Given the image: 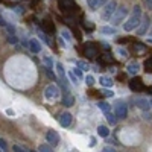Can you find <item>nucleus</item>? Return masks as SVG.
Masks as SVG:
<instances>
[{
    "label": "nucleus",
    "instance_id": "bb28decb",
    "mask_svg": "<svg viewBox=\"0 0 152 152\" xmlns=\"http://www.w3.org/2000/svg\"><path fill=\"white\" fill-rule=\"evenodd\" d=\"M76 66H78L81 70H90V67H88L87 62H82V61H78V62H76Z\"/></svg>",
    "mask_w": 152,
    "mask_h": 152
},
{
    "label": "nucleus",
    "instance_id": "8fccbe9b",
    "mask_svg": "<svg viewBox=\"0 0 152 152\" xmlns=\"http://www.w3.org/2000/svg\"><path fill=\"white\" fill-rule=\"evenodd\" d=\"M0 152H2V149H0Z\"/></svg>",
    "mask_w": 152,
    "mask_h": 152
},
{
    "label": "nucleus",
    "instance_id": "7ed1b4c3",
    "mask_svg": "<svg viewBox=\"0 0 152 152\" xmlns=\"http://www.w3.org/2000/svg\"><path fill=\"white\" fill-rule=\"evenodd\" d=\"M126 14H128V9H126L125 6H117L116 12H114V15L111 17V23L114 24V26H119V24L125 20Z\"/></svg>",
    "mask_w": 152,
    "mask_h": 152
},
{
    "label": "nucleus",
    "instance_id": "9d476101",
    "mask_svg": "<svg viewBox=\"0 0 152 152\" xmlns=\"http://www.w3.org/2000/svg\"><path fill=\"white\" fill-rule=\"evenodd\" d=\"M129 88H131L132 91H142L143 88H145L143 81H142L140 78H134V79H131V82H129Z\"/></svg>",
    "mask_w": 152,
    "mask_h": 152
},
{
    "label": "nucleus",
    "instance_id": "4be33fe9",
    "mask_svg": "<svg viewBox=\"0 0 152 152\" xmlns=\"http://www.w3.org/2000/svg\"><path fill=\"white\" fill-rule=\"evenodd\" d=\"M56 70H58V75H59L61 81H66V72H64V67H62L61 62H58V64H56Z\"/></svg>",
    "mask_w": 152,
    "mask_h": 152
},
{
    "label": "nucleus",
    "instance_id": "cd10ccee",
    "mask_svg": "<svg viewBox=\"0 0 152 152\" xmlns=\"http://www.w3.org/2000/svg\"><path fill=\"white\" fill-rule=\"evenodd\" d=\"M38 152H53V151L50 149L47 145H40V148H38Z\"/></svg>",
    "mask_w": 152,
    "mask_h": 152
},
{
    "label": "nucleus",
    "instance_id": "2eb2a0df",
    "mask_svg": "<svg viewBox=\"0 0 152 152\" xmlns=\"http://www.w3.org/2000/svg\"><path fill=\"white\" fill-rule=\"evenodd\" d=\"M135 105H137V108H140V110H143V111H148L151 104H149V100H148V99L138 97V99H135Z\"/></svg>",
    "mask_w": 152,
    "mask_h": 152
},
{
    "label": "nucleus",
    "instance_id": "e433bc0d",
    "mask_svg": "<svg viewBox=\"0 0 152 152\" xmlns=\"http://www.w3.org/2000/svg\"><path fill=\"white\" fill-rule=\"evenodd\" d=\"M102 152H116V149L111 148V146H107V148H104V149H102Z\"/></svg>",
    "mask_w": 152,
    "mask_h": 152
},
{
    "label": "nucleus",
    "instance_id": "393cba45",
    "mask_svg": "<svg viewBox=\"0 0 152 152\" xmlns=\"http://www.w3.org/2000/svg\"><path fill=\"white\" fill-rule=\"evenodd\" d=\"M145 72L146 73H152V58L145 61Z\"/></svg>",
    "mask_w": 152,
    "mask_h": 152
},
{
    "label": "nucleus",
    "instance_id": "72a5a7b5",
    "mask_svg": "<svg viewBox=\"0 0 152 152\" xmlns=\"http://www.w3.org/2000/svg\"><path fill=\"white\" fill-rule=\"evenodd\" d=\"M40 38H41V40H44V41H46V43H47V44H49L50 47H52V41H50L49 38L46 37V34H44V32H41V34H40Z\"/></svg>",
    "mask_w": 152,
    "mask_h": 152
},
{
    "label": "nucleus",
    "instance_id": "58836bf2",
    "mask_svg": "<svg viewBox=\"0 0 152 152\" xmlns=\"http://www.w3.org/2000/svg\"><path fill=\"white\" fill-rule=\"evenodd\" d=\"M114 93L113 91H110V90H104V96H107V97H111Z\"/></svg>",
    "mask_w": 152,
    "mask_h": 152
},
{
    "label": "nucleus",
    "instance_id": "b1692460",
    "mask_svg": "<svg viewBox=\"0 0 152 152\" xmlns=\"http://www.w3.org/2000/svg\"><path fill=\"white\" fill-rule=\"evenodd\" d=\"M100 32H102V34H107V35H113V34H116V29H114V28H110V26H104V28H100Z\"/></svg>",
    "mask_w": 152,
    "mask_h": 152
},
{
    "label": "nucleus",
    "instance_id": "c03bdc74",
    "mask_svg": "<svg viewBox=\"0 0 152 152\" xmlns=\"http://www.w3.org/2000/svg\"><path fill=\"white\" fill-rule=\"evenodd\" d=\"M94 145H96V140H94V138H91V143H90V146H91V148H93V146H94Z\"/></svg>",
    "mask_w": 152,
    "mask_h": 152
},
{
    "label": "nucleus",
    "instance_id": "4c0bfd02",
    "mask_svg": "<svg viewBox=\"0 0 152 152\" xmlns=\"http://www.w3.org/2000/svg\"><path fill=\"white\" fill-rule=\"evenodd\" d=\"M12 151H14V152H24L20 146H17V145H14V148H12Z\"/></svg>",
    "mask_w": 152,
    "mask_h": 152
},
{
    "label": "nucleus",
    "instance_id": "9b49d317",
    "mask_svg": "<svg viewBox=\"0 0 152 152\" xmlns=\"http://www.w3.org/2000/svg\"><path fill=\"white\" fill-rule=\"evenodd\" d=\"M149 21H151V20H149V15L143 17V20L140 21L142 24L137 28V34H138V35H145V34L148 32V28H149Z\"/></svg>",
    "mask_w": 152,
    "mask_h": 152
},
{
    "label": "nucleus",
    "instance_id": "a18cd8bd",
    "mask_svg": "<svg viewBox=\"0 0 152 152\" xmlns=\"http://www.w3.org/2000/svg\"><path fill=\"white\" fill-rule=\"evenodd\" d=\"M148 93H151V94H152V87H149V88H148Z\"/></svg>",
    "mask_w": 152,
    "mask_h": 152
},
{
    "label": "nucleus",
    "instance_id": "0eeeda50",
    "mask_svg": "<svg viewBox=\"0 0 152 152\" xmlns=\"http://www.w3.org/2000/svg\"><path fill=\"white\" fill-rule=\"evenodd\" d=\"M58 94H59V90L55 84H50L46 87V90H44L46 99H55V97H58Z\"/></svg>",
    "mask_w": 152,
    "mask_h": 152
},
{
    "label": "nucleus",
    "instance_id": "2f4dec72",
    "mask_svg": "<svg viewBox=\"0 0 152 152\" xmlns=\"http://www.w3.org/2000/svg\"><path fill=\"white\" fill-rule=\"evenodd\" d=\"M82 24H84V28H85V29H90V31L94 29V24L90 23V21H82Z\"/></svg>",
    "mask_w": 152,
    "mask_h": 152
},
{
    "label": "nucleus",
    "instance_id": "49530a36",
    "mask_svg": "<svg viewBox=\"0 0 152 152\" xmlns=\"http://www.w3.org/2000/svg\"><path fill=\"white\" fill-rule=\"evenodd\" d=\"M151 107H152V99H151Z\"/></svg>",
    "mask_w": 152,
    "mask_h": 152
},
{
    "label": "nucleus",
    "instance_id": "6ab92c4d",
    "mask_svg": "<svg viewBox=\"0 0 152 152\" xmlns=\"http://www.w3.org/2000/svg\"><path fill=\"white\" fill-rule=\"evenodd\" d=\"M132 50H134L135 53H143L145 50H146V46L142 44V43H135V44L132 46Z\"/></svg>",
    "mask_w": 152,
    "mask_h": 152
},
{
    "label": "nucleus",
    "instance_id": "a19ab883",
    "mask_svg": "<svg viewBox=\"0 0 152 152\" xmlns=\"http://www.w3.org/2000/svg\"><path fill=\"white\" fill-rule=\"evenodd\" d=\"M62 37H64L66 40H70V38H72V37L69 35V32H67V31H62Z\"/></svg>",
    "mask_w": 152,
    "mask_h": 152
},
{
    "label": "nucleus",
    "instance_id": "09e8293b",
    "mask_svg": "<svg viewBox=\"0 0 152 152\" xmlns=\"http://www.w3.org/2000/svg\"><path fill=\"white\" fill-rule=\"evenodd\" d=\"M0 2H3V0H0Z\"/></svg>",
    "mask_w": 152,
    "mask_h": 152
},
{
    "label": "nucleus",
    "instance_id": "a878e982",
    "mask_svg": "<svg viewBox=\"0 0 152 152\" xmlns=\"http://www.w3.org/2000/svg\"><path fill=\"white\" fill-rule=\"evenodd\" d=\"M44 64H46L47 69H52V66H53V59L50 58V56H46V58H44Z\"/></svg>",
    "mask_w": 152,
    "mask_h": 152
},
{
    "label": "nucleus",
    "instance_id": "6e6552de",
    "mask_svg": "<svg viewBox=\"0 0 152 152\" xmlns=\"http://www.w3.org/2000/svg\"><path fill=\"white\" fill-rule=\"evenodd\" d=\"M41 31L47 35H52L55 32V24L50 21V20H43L41 21Z\"/></svg>",
    "mask_w": 152,
    "mask_h": 152
},
{
    "label": "nucleus",
    "instance_id": "423d86ee",
    "mask_svg": "<svg viewBox=\"0 0 152 152\" xmlns=\"http://www.w3.org/2000/svg\"><path fill=\"white\" fill-rule=\"evenodd\" d=\"M97 53H99V50H97L96 44L87 43V44L84 46V55H85L87 58H94V56H97Z\"/></svg>",
    "mask_w": 152,
    "mask_h": 152
},
{
    "label": "nucleus",
    "instance_id": "f03ea898",
    "mask_svg": "<svg viewBox=\"0 0 152 152\" xmlns=\"http://www.w3.org/2000/svg\"><path fill=\"white\" fill-rule=\"evenodd\" d=\"M58 6L64 14H75V12H79V6L75 3V0H59Z\"/></svg>",
    "mask_w": 152,
    "mask_h": 152
},
{
    "label": "nucleus",
    "instance_id": "dca6fc26",
    "mask_svg": "<svg viewBox=\"0 0 152 152\" xmlns=\"http://www.w3.org/2000/svg\"><path fill=\"white\" fill-rule=\"evenodd\" d=\"M73 102H75V97L70 93H66L64 96H62V105L64 107H72Z\"/></svg>",
    "mask_w": 152,
    "mask_h": 152
},
{
    "label": "nucleus",
    "instance_id": "4468645a",
    "mask_svg": "<svg viewBox=\"0 0 152 152\" xmlns=\"http://www.w3.org/2000/svg\"><path fill=\"white\" fill-rule=\"evenodd\" d=\"M107 2H108V0H87V5L90 6L93 11H96V9H99L100 6L107 5Z\"/></svg>",
    "mask_w": 152,
    "mask_h": 152
},
{
    "label": "nucleus",
    "instance_id": "5701e85b",
    "mask_svg": "<svg viewBox=\"0 0 152 152\" xmlns=\"http://www.w3.org/2000/svg\"><path fill=\"white\" fill-rule=\"evenodd\" d=\"M107 120H108V123H110V125H113V126H114V125L117 123V117H116V114L108 113V114H107Z\"/></svg>",
    "mask_w": 152,
    "mask_h": 152
},
{
    "label": "nucleus",
    "instance_id": "7c9ffc66",
    "mask_svg": "<svg viewBox=\"0 0 152 152\" xmlns=\"http://www.w3.org/2000/svg\"><path fill=\"white\" fill-rule=\"evenodd\" d=\"M85 84H87L88 87H91V85L94 84V78H93V76H91V75H88V76H87V78H85Z\"/></svg>",
    "mask_w": 152,
    "mask_h": 152
},
{
    "label": "nucleus",
    "instance_id": "f8f14e48",
    "mask_svg": "<svg viewBox=\"0 0 152 152\" xmlns=\"http://www.w3.org/2000/svg\"><path fill=\"white\" fill-rule=\"evenodd\" d=\"M58 120H59V125L61 126L67 128V126H70V123H72V114L70 113H62Z\"/></svg>",
    "mask_w": 152,
    "mask_h": 152
},
{
    "label": "nucleus",
    "instance_id": "39448f33",
    "mask_svg": "<svg viewBox=\"0 0 152 152\" xmlns=\"http://www.w3.org/2000/svg\"><path fill=\"white\" fill-rule=\"evenodd\" d=\"M114 114H116L117 119H125L126 116H128V107H126V104L119 102L116 105V108H114Z\"/></svg>",
    "mask_w": 152,
    "mask_h": 152
},
{
    "label": "nucleus",
    "instance_id": "f704fd0d",
    "mask_svg": "<svg viewBox=\"0 0 152 152\" xmlns=\"http://www.w3.org/2000/svg\"><path fill=\"white\" fill-rule=\"evenodd\" d=\"M143 117H145V120H152V114L148 113V111H145L143 113Z\"/></svg>",
    "mask_w": 152,
    "mask_h": 152
},
{
    "label": "nucleus",
    "instance_id": "412c9836",
    "mask_svg": "<svg viewBox=\"0 0 152 152\" xmlns=\"http://www.w3.org/2000/svg\"><path fill=\"white\" fill-rule=\"evenodd\" d=\"M97 107H99L100 111H104L105 114H108V113L111 111V107H110V104H107V102H99Z\"/></svg>",
    "mask_w": 152,
    "mask_h": 152
},
{
    "label": "nucleus",
    "instance_id": "1a4fd4ad",
    "mask_svg": "<svg viewBox=\"0 0 152 152\" xmlns=\"http://www.w3.org/2000/svg\"><path fill=\"white\" fill-rule=\"evenodd\" d=\"M46 140H47V143H50V145L55 146V145L59 143V135H58L56 131L50 129V131H47V134H46Z\"/></svg>",
    "mask_w": 152,
    "mask_h": 152
},
{
    "label": "nucleus",
    "instance_id": "79ce46f5",
    "mask_svg": "<svg viewBox=\"0 0 152 152\" xmlns=\"http://www.w3.org/2000/svg\"><path fill=\"white\" fill-rule=\"evenodd\" d=\"M146 5H148L149 9H152V0H146Z\"/></svg>",
    "mask_w": 152,
    "mask_h": 152
},
{
    "label": "nucleus",
    "instance_id": "37998d69",
    "mask_svg": "<svg viewBox=\"0 0 152 152\" xmlns=\"http://www.w3.org/2000/svg\"><path fill=\"white\" fill-rule=\"evenodd\" d=\"M119 53H120V55H125V56H126V50H123V49H120V50H119Z\"/></svg>",
    "mask_w": 152,
    "mask_h": 152
},
{
    "label": "nucleus",
    "instance_id": "20e7f679",
    "mask_svg": "<svg viewBox=\"0 0 152 152\" xmlns=\"http://www.w3.org/2000/svg\"><path fill=\"white\" fill-rule=\"evenodd\" d=\"M116 9H117V2L116 0H110V2H107V5L104 8V12H102L104 20H111V17L114 15Z\"/></svg>",
    "mask_w": 152,
    "mask_h": 152
},
{
    "label": "nucleus",
    "instance_id": "f3484780",
    "mask_svg": "<svg viewBox=\"0 0 152 152\" xmlns=\"http://www.w3.org/2000/svg\"><path fill=\"white\" fill-rule=\"evenodd\" d=\"M99 82H100V85H104L105 88H110V87H113V79L111 78H107V76H100L99 78Z\"/></svg>",
    "mask_w": 152,
    "mask_h": 152
},
{
    "label": "nucleus",
    "instance_id": "473e14b6",
    "mask_svg": "<svg viewBox=\"0 0 152 152\" xmlns=\"http://www.w3.org/2000/svg\"><path fill=\"white\" fill-rule=\"evenodd\" d=\"M72 73H73V75L76 76V78H78V79H81V78H82V70H81V69H75Z\"/></svg>",
    "mask_w": 152,
    "mask_h": 152
},
{
    "label": "nucleus",
    "instance_id": "c85d7f7f",
    "mask_svg": "<svg viewBox=\"0 0 152 152\" xmlns=\"http://www.w3.org/2000/svg\"><path fill=\"white\" fill-rule=\"evenodd\" d=\"M8 41L11 44H18V38L15 35H8Z\"/></svg>",
    "mask_w": 152,
    "mask_h": 152
},
{
    "label": "nucleus",
    "instance_id": "aec40b11",
    "mask_svg": "<svg viewBox=\"0 0 152 152\" xmlns=\"http://www.w3.org/2000/svg\"><path fill=\"white\" fill-rule=\"evenodd\" d=\"M97 134H99L100 137H108L110 131H108L107 126H104V125H99V126H97Z\"/></svg>",
    "mask_w": 152,
    "mask_h": 152
},
{
    "label": "nucleus",
    "instance_id": "c756f323",
    "mask_svg": "<svg viewBox=\"0 0 152 152\" xmlns=\"http://www.w3.org/2000/svg\"><path fill=\"white\" fill-rule=\"evenodd\" d=\"M46 73H47V76H49L52 81H56V76H55V73L52 72V69H47V67H46Z\"/></svg>",
    "mask_w": 152,
    "mask_h": 152
},
{
    "label": "nucleus",
    "instance_id": "a211bd4d",
    "mask_svg": "<svg viewBox=\"0 0 152 152\" xmlns=\"http://www.w3.org/2000/svg\"><path fill=\"white\" fill-rule=\"evenodd\" d=\"M126 70H128L129 75H137V72L140 70V66H138V62H131V64H128Z\"/></svg>",
    "mask_w": 152,
    "mask_h": 152
},
{
    "label": "nucleus",
    "instance_id": "ea45409f",
    "mask_svg": "<svg viewBox=\"0 0 152 152\" xmlns=\"http://www.w3.org/2000/svg\"><path fill=\"white\" fill-rule=\"evenodd\" d=\"M70 79L73 81V84H78V78H76V76H75L73 73H70Z\"/></svg>",
    "mask_w": 152,
    "mask_h": 152
},
{
    "label": "nucleus",
    "instance_id": "ddd939ff",
    "mask_svg": "<svg viewBox=\"0 0 152 152\" xmlns=\"http://www.w3.org/2000/svg\"><path fill=\"white\" fill-rule=\"evenodd\" d=\"M29 49H31L32 53H40V52H41V44H40V41H38L37 38H32V40L29 41Z\"/></svg>",
    "mask_w": 152,
    "mask_h": 152
},
{
    "label": "nucleus",
    "instance_id": "f257e3e1",
    "mask_svg": "<svg viewBox=\"0 0 152 152\" xmlns=\"http://www.w3.org/2000/svg\"><path fill=\"white\" fill-rule=\"evenodd\" d=\"M140 21H142V8L140 6H134L131 17L126 20L125 24H123V29L126 32H131V31H134L138 26V23H140Z\"/></svg>",
    "mask_w": 152,
    "mask_h": 152
},
{
    "label": "nucleus",
    "instance_id": "c9c22d12",
    "mask_svg": "<svg viewBox=\"0 0 152 152\" xmlns=\"http://www.w3.org/2000/svg\"><path fill=\"white\" fill-rule=\"evenodd\" d=\"M0 149H2V151H6L8 149V145L5 143V140H0Z\"/></svg>",
    "mask_w": 152,
    "mask_h": 152
},
{
    "label": "nucleus",
    "instance_id": "de8ad7c7",
    "mask_svg": "<svg viewBox=\"0 0 152 152\" xmlns=\"http://www.w3.org/2000/svg\"><path fill=\"white\" fill-rule=\"evenodd\" d=\"M29 152H37V151H29Z\"/></svg>",
    "mask_w": 152,
    "mask_h": 152
}]
</instances>
